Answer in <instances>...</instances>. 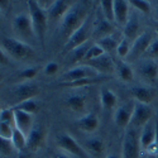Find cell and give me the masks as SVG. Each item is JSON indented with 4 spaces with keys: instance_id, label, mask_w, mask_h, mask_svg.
Segmentation results:
<instances>
[{
    "instance_id": "60d3db41",
    "label": "cell",
    "mask_w": 158,
    "mask_h": 158,
    "mask_svg": "<svg viewBox=\"0 0 158 158\" xmlns=\"http://www.w3.org/2000/svg\"><path fill=\"white\" fill-rule=\"evenodd\" d=\"M37 4L39 5V8L48 11L51 9V6L53 5V0H37Z\"/></svg>"
},
{
    "instance_id": "836d02e7",
    "label": "cell",
    "mask_w": 158,
    "mask_h": 158,
    "mask_svg": "<svg viewBox=\"0 0 158 158\" xmlns=\"http://www.w3.org/2000/svg\"><path fill=\"white\" fill-rule=\"evenodd\" d=\"M100 9H101V14L109 22L114 23V2L113 0H102V2H100Z\"/></svg>"
},
{
    "instance_id": "cb8c5ba5",
    "label": "cell",
    "mask_w": 158,
    "mask_h": 158,
    "mask_svg": "<svg viewBox=\"0 0 158 158\" xmlns=\"http://www.w3.org/2000/svg\"><path fill=\"white\" fill-rule=\"evenodd\" d=\"M14 119H15V128L19 129L24 135H28L29 131L34 127V115L20 110H14Z\"/></svg>"
},
{
    "instance_id": "c3c4849f",
    "label": "cell",
    "mask_w": 158,
    "mask_h": 158,
    "mask_svg": "<svg viewBox=\"0 0 158 158\" xmlns=\"http://www.w3.org/2000/svg\"><path fill=\"white\" fill-rule=\"evenodd\" d=\"M3 78H4V77H3V75H2V73H0V82H2V81H3Z\"/></svg>"
},
{
    "instance_id": "d590c367",
    "label": "cell",
    "mask_w": 158,
    "mask_h": 158,
    "mask_svg": "<svg viewBox=\"0 0 158 158\" xmlns=\"http://www.w3.org/2000/svg\"><path fill=\"white\" fill-rule=\"evenodd\" d=\"M105 53L104 52V49L95 42L93 46H91L90 48H89V51H87V53H86V56H85V58H84V61H82V63L84 62H87V61H93V60H95V58H98V57H100V56H102ZM81 64V63H80Z\"/></svg>"
},
{
    "instance_id": "9a60e30c",
    "label": "cell",
    "mask_w": 158,
    "mask_h": 158,
    "mask_svg": "<svg viewBox=\"0 0 158 158\" xmlns=\"http://www.w3.org/2000/svg\"><path fill=\"white\" fill-rule=\"evenodd\" d=\"M134 104L135 101H128L115 109L113 119L114 123L119 128H128L130 125L131 116H133V111H134Z\"/></svg>"
},
{
    "instance_id": "bcb514c9",
    "label": "cell",
    "mask_w": 158,
    "mask_h": 158,
    "mask_svg": "<svg viewBox=\"0 0 158 158\" xmlns=\"http://www.w3.org/2000/svg\"><path fill=\"white\" fill-rule=\"evenodd\" d=\"M105 158H122V156H118V154H109Z\"/></svg>"
},
{
    "instance_id": "f546056e",
    "label": "cell",
    "mask_w": 158,
    "mask_h": 158,
    "mask_svg": "<svg viewBox=\"0 0 158 158\" xmlns=\"http://www.w3.org/2000/svg\"><path fill=\"white\" fill-rule=\"evenodd\" d=\"M13 109H14V110H20V111H24V113H28V114L34 115L39 110V102L35 99L25 100V101H22L19 104L14 105Z\"/></svg>"
},
{
    "instance_id": "603a6c76",
    "label": "cell",
    "mask_w": 158,
    "mask_h": 158,
    "mask_svg": "<svg viewBox=\"0 0 158 158\" xmlns=\"http://www.w3.org/2000/svg\"><path fill=\"white\" fill-rule=\"evenodd\" d=\"M66 106L72 113L84 114L87 108V96L82 93H72L66 99Z\"/></svg>"
},
{
    "instance_id": "8fae6325",
    "label": "cell",
    "mask_w": 158,
    "mask_h": 158,
    "mask_svg": "<svg viewBox=\"0 0 158 158\" xmlns=\"http://www.w3.org/2000/svg\"><path fill=\"white\" fill-rule=\"evenodd\" d=\"M153 108L151 105L147 104H142V102H137L134 104V111H133V116H131V122H130V127L133 128H143L146 124H148L152 119H153Z\"/></svg>"
},
{
    "instance_id": "2e32d148",
    "label": "cell",
    "mask_w": 158,
    "mask_h": 158,
    "mask_svg": "<svg viewBox=\"0 0 158 158\" xmlns=\"http://www.w3.org/2000/svg\"><path fill=\"white\" fill-rule=\"evenodd\" d=\"M115 33V25L114 23L109 22L102 14L96 15L94 19V31H93V38L96 39V42L100 39L109 37Z\"/></svg>"
},
{
    "instance_id": "7a4b0ae2",
    "label": "cell",
    "mask_w": 158,
    "mask_h": 158,
    "mask_svg": "<svg viewBox=\"0 0 158 158\" xmlns=\"http://www.w3.org/2000/svg\"><path fill=\"white\" fill-rule=\"evenodd\" d=\"M27 5H28V14L31 17L33 31L35 34V39L44 49L46 33H47V27H48L47 11L39 8V5L37 4V0H29V2H27Z\"/></svg>"
},
{
    "instance_id": "e575fe53",
    "label": "cell",
    "mask_w": 158,
    "mask_h": 158,
    "mask_svg": "<svg viewBox=\"0 0 158 158\" xmlns=\"http://www.w3.org/2000/svg\"><path fill=\"white\" fill-rule=\"evenodd\" d=\"M130 48H131V42L128 41L127 38L122 37L119 46H118V49H116V56L119 57V60H123V61L127 60L129 52H130Z\"/></svg>"
},
{
    "instance_id": "7bdbcfd3",
    "label": "cell",
    "mask_w": 158,
    "mask_h": 158,
    "mask_svg": "<svg viewBox=\"0 0 158 158\" xmlns=\"http://www.w3.org/2000/svg\"><path fill=\"white\" fill-rule=\"evenodd\" d=\"M9 8H10V2L9 0H0V11H2V14L4 11H6Z\"/></svg>"
},
{
    "instance_id": "ee69618b",
    "label": "cell",
    "mask_w": 158,
    "mask_h": 158,
    "mask_svg": "<svg viewBox=\"0 0 158 158\" xmlns=\"http://www.w3.org/2000/svg\"><path fill=\"white\" fill-rule=\"evenodd\" d=\"M51 158H71L70 157V154H67V153H64V152H58V153H55L53 156H51Z\"/></svg>"
},
{
    "instance_id": "d4e9b609",
    "label": "cell",
    "mask_w": 158,
    "mask_h": 158,
    "mask_svg": "<svg viewBox=\"0 0 158 158\" xmlns=\"http://www.w3.org/2000/svg\"><path fill=\"white\" fill-rule=\"evenodd\" d=\"M130 15V4L125 0H115L114 2V22L124 27Z\"/></svg>"
},
{
    "instance_id": "f907efd6",
    "label": "cell",
    "mask_w": 158,
    "mask_h": 158,
    "mask_svg": "<svg viewBox=\"0 0 158 158\" xmlns=\"http://www.w3.org/2000/svg\"><path fill=\"white\" fill-rule=\"evenodd\" d=\"M0 20H2V11H0Z\"/></svg>"
},
{
    "instance_id": "f35d334b",
    "label": "cell",
    "mask_w": 158,
    "mask_h": 158,
    "mask_svg": "<svg viewBox=\"0 0 158 158\" xmlns=\"http://www.w3.org/2000/svg\"><path fill=\"white\" fill-rule=\"evenodd\" d=\"M144 57L158 61V37H156V38L153 39V42H152V44L149 46L148 51L146 52Z\"/></svg>"
},
{
    "instance_id": "4316f807",
    "label": "cell",
    "mask_w": 158,
    "mask_h": 158,
    "mask_svg": "<svg viewBox=\"0 0 158 158\" xmlns=\"http://www.w3.org/2000/svg\"><path fill=\"white\" fill-rule=\"evenodd\" d=\"M115 73L119 77V80L123 81V82H131L134 80V69L131 66L123 61V60H119L115 62Z\"/></svg>"
},
{
    "instance_id": "ba28073f",
    "label": "cell",
    "mask_w": 158,
    "mask_h": 158,
    "mask_svg": "<svg viewBox=\"0 0 158 158\" xmlns=\"http://www.w3.org/2000/svg\"><path fill=\"white\" fill-rule=\"evenodd\" d=\"M56 142H57L58 148L64 153L75 156L77 158H91L86 153V151L84 149V147L81 144L78 143L70 133H67V131L60 133L56 138Z\"/></svg>"
},
{
    "instance_id": "83f0119b",
    "label": "cell",
    "mask_w": 158,
    "mask_h": 158,
    "mask_svg": "<svg viewBox=\"0 0 158 158\" xmlns=\"http://www.w3.org/2000/svg\"><path fill=\"white\" fill-rule=\"evenodd\" d=\"M93 44H94L93 42L89 41V42H86V43H84L81 46L76 47L75 49H72L71 52H69V53H67V61L70 63H82V61H84V58H85V56L87 53L89 48Z\"/></svg>"
},
{
    "instance_id": "ffe728a7",
    "label": "cell",
    "mask_w": 158,
    "mask_h": 158,
    "mask_svg": "<svg viewBox=\"0 0 158 158\" xmlns=\"http://www.w3.org/2000/svg\"><path fill=\"white\" fill-rule=\"evenodd\" d=\"M130 94L134 98V100L137 102H142V104H147L151 105V102L154 100L157 91L154 87L149 86V85H139V86H133L130 89Z\"/></svg>"
},
{
    "instance_id": "7dc6e473",
    "label": "cell",
    "mask_w": 158,
    "mask_h": 158,
    "mask_svg": "<svg viewBox=\"0 0 158 158\" xmlns=\"http://www.w3.org/2000/svg\"><path fill=\"white\" fill-rule=\"evenodd\" d=\"M156 31H157V33H158V22H156Z\"/></svg>"
},
{
    "instance_id": "681fc988",
    "label": "cell",
    "mask_w": 158,
    "mask_h": 158,
    "mask_svg": "<svg viewBox=\"0 0 158 158\" xmlns=\"http://www.w3.org/2000/svg\"><path fill=\"white\" fill-rule=\"evenodd\" d=\"M148 158H158L157 156H148Z\"/></svg>"
},
{
    "instance_id": "ac0fdd59",
    "label": "cell",
    "mask_w": 158,
    "mask_h": 158,
    "mask_svg": "<svg viewBox=\"0 0 158 158\" xmlns=\"http://www.w3.org/2000/svg\"><path fill=\"white\" fill-rule=\"evenodd\" d=\"M75 2H67V0H55L53 5L47 11L48 15V23H60L62 18L66 15Z\"/></svg>"
},
{
    "instance_id": "f6af8a7d",
    "label": "cell",
    "mask_w": 158,
    "mask_h": 158,
    "mask_svg": "<svg viewBox=\"0 0 158 158\" xmlns=\"http://www.w3.org/2000/svg\"><path fill=\"white\" fill-rule=\"evenodd\" d=\"M154 20L158 22V2L156 4V9H154Z\"/></svg>"
},
{
    "instance_id": "44dd1931",
    "label": "cell",
    "mask_w": 158,
    "mask_h": 158,
    "mask_svg": "<svg viewBox=\"0 0 158 158\" xmlns=\"http://www.w3.org/2000/svg\"><path fill=\"white\" fill-rule=\"evenodd\" d=\"M99 125H100V120L95 113H86L76 120V127L87 134L95 133L99 129Z\"/></svg>"
},
{
    "instance_id": "ab89813d",
    "label": "cell",
    "mask_w": 158,
    "mask_h": 158,
    "mask_svg": "<svg viewBox=\"0 0 158 158\" xmlns=\"http://www.w3.org/2000/svg\"><path fill=\"white\" fill-rule=\"evenodd\" d=\"M58 71H60V64L56 61H49L44 66V70H43L46 76H53V75L58 73Z\"/></svg>"
},
{
    "instance_id": "4dcf8cb0",
    "label": "cell",
    "mask_w": 158,
    "mask_h": 158,
    "mask_svg": "<svg viewBox=\"0 0 158 158\" xmlns=\"http://www.w3.org/2000/svg\"><path fill=\"white\" fill-rule=\"evenodd\" d=\"M39 69L38 66H33V67H27L23 69L17 73V81L19 82H28L32 81L34 77H37V75L39 73Z\"/></svg>"
},
{
    "instance_id": "816d5d0a",
    "label": "cell",
    "mask_w": 158,
    "mask_h": 158,
    "mask_svg": "<svg viewBox=\"0 0 158 158\" xmlns=\"http://www.w3.org/2000/svg\"><path fill=\"white\" fill-rule=\"evenodd\" d=\"M0 111H2V108H0Z\"/></svg>"
},
{
    "instance_id": "3957f363",
    "label": "cell",
    "mask_w": 158,
    "mask_h": 158,
    "mask_svg": "<svg viewBox=\"0 0 158 158\" xmlns=\"http://www.w3.org/2000/svg\"><path fill=\"white\" fill-rule=\"evenodd\" d=\"M2 47L6 52V55L18 61L28 60L34 53L33 48L27 42H23L22 39H17V38L4 37L2 39Z\"/></svg>"
},
{
    "instance_id": "7402d4cb",
    "label": "cell",
    "mask_w": 158,
    "mask_h": 158,
    "mask_svg": "<svg viewBox=\"0 0 158 158\" xmlns=\"http://www.w3.org/2000/svg\"><path fill=\"white\" fill-rule=\"evenodd\" d=\"M139 142L142 151H149V148L154 144L156 142V120H151L148 124H146L139 134Z\"/></svg>"
},
{
    "instance_id": "6da1fadb",
    "label": "cell",
    "mask_w": 158,
    "mask_h": 158,
    "mask_svg": "<svg viewBox=\"0 0 158 158\" xmlns=\"http://www.w3.org/2000/svg\"><path fill=\"white\" fill-rule=\"evenodd\" d=\"M91 14V3L90 2H75L71 9L66 13L58 25L60 35L64 42L81 27L85 20Z\"/></svg>"
},
{
    "instance_id": "e0dca14e",
    "label": "cell",
    "mask_w": 158,
    "mask_h": 158,
    "mask_svg": "<svg viewBox=\"0 0 158 158\" xmlns=\"http://www.w3.org/2000/svg\"><path fill=\"white\" fill-rule=\"evenodd\" d=\"M82 147L91 158H104L106 153V144L100 137H89L84 139Z\"/></svg>"
},
{
    "instance_id": "8992f818",
    "label": "cell",
    "mask_w": 158,
    "mask_h": 158,
    "mask_svg": "<svg viewBox=\"0 0 158 158\" xmlns=\"http://www.w3.org/2000/svg\"><path fill=\"white\" fill-rule=\"evenodd\" d=\"M140 142L137 128H127L122 142V158H140Z\"/></svg>"
},
{
    "instance_id": "30bf717a",
    "label": "cell",
    "mask_w": 158,
    "mask_h": 158,
    "mask_svg": "<svg viewBox=\"0 0 158 158\" xmlns=\"http://www.w3.org/2000/svg\"><path fill=\"white\" fill-rule=\"evenodd\" d=\"M11 28L19 37L23 38V42L28 41V39H32L33 37L35 38L32 20H31V17L28 13H19V14H17L13 18Z\"/></svg>"
},
{
    "instance_id": "484cf974",
    "label": "cell",
    "mask_w": 158,
    "mask_h": 158,
    "mask_svg": "<svg viewBox=\"0 0 158 158\" xmlns=\"http://www.w3.org/2000/svg\"><path fill=\"white\" fill-rule=\"evenodd\" d=\"M100 104L101 108L106 111H111L118 105V96L109 87H101L100 90Z\"/></svg>"
},
{
    "instance_id": "5bb4252c",
    "label": "cell",
    "mask_w": 158,
    "mask_h": 158,
    "mask_svg": "<svg viewBox=\"0 0 158 158\" xmlns=\"http://www.w3.org/2000/svg\"><path fill=\"white\" fill-rule=\"evenodd\" d=\"M81 64L90 66L91 69H94L101 76H109L110 77L113 73H115V61L113 60L111 56H109L106 53H104L102 56H100L93 61L84 62Z\"/></svg>"
},
{
    "instance_id": "b9f144b4",
    "label": "cell",
    "mask_w": 158,
    "mask_h": 158,
    "mask_svg": "<svg viewBox=\"0 0 158 158\" xmlns=\"http://www.w3.org/2000/svg\"><path fill=\"white\" fill-rule=\"evenodd\" d=\"M0 64H5V66H9V64H10L9 57H8L6 52L3 49L2 46H0Z\"/></svg>"
},
{
    "instance_id": "9c48e42d",
    "label": "cell",
    "mask_w": 158,
    "mask_h": 158,
    "mask_svg": "<svg viewBox=\"0 0 158 158\" xmlns=\"http://www.w3.org/2000/svg\"><path fill=\"white\" fill-rule=\"evenodd\" d=\"M39 93H41V89H39V85L32 81L28 82H19L17 85L13 86L11 89V96L13 100H14V105L25 101V100H31V99H35ZM13 105V106H14Z\"/></svg>"
},
{
    "instance_id": "277c9868",
    "label": "cell",
    "mask_w": 158,
    "mask_h": 158,
    "mask_svg": "<svg viewBox=\"0 0 158 158\" xmlns=\"http://www.w3.org/2000/svg\"><path fill=\"white\" fill-rule=\"evenodd\" d=\"M94 19L95 18L93 17V13H91L90 17L85 20V23L64 42L63 52H67L69 53V52H71L76 47L91 41V38H93V31H94Z\"/></svg>"
},
{
    "instance_id": "4fadbf2b",
    "label": "cell",
    "mask_w": 158,
    "mask_h": 158,
    "mask_svg": "<svg viewBox=\"0 0 158 158\" xmlns=\"http://www.w3.org/2000/svg\"><path fill=\"white\" fill-rule=\"evenodd\" d=\"M98 76H101V75H99V72H96L94 69H91L90 66L80 64V66L70 69L69 71H66L61 77V81L62 82H76V81L84 80V78L98 77Z\"/></svg>"
},
{
    "instance_id": "5b68a950",
    "label": "cell",
    "mask_w": 158,
    "mask_h": 158,
    "mask_svg": "<svg viewBox=\"0 0 158 158\" xmlns=\"http://www.w3.org/2000/svg\"><path fill=\"white\" fill-rule=\"evenodd\" d=\"M154 38H156V35L152 31H143V33L131 43V48H130V52H129L125 62H128L130 64V63H135L138 60L143 58Z\"/></svg>"
},
{
    "instance_id": "1f68e13d",
    "label": "cell",
    "mask_w": 158,
    "mask_h": 158,
    "mask_svg": "<svg viewBox=\"0 0 158 158\" xmlns=\"http://www.w3.org/2000/svg\"><path fill=\"white\" fill-rule=\"evenodd\" d=\"M11 143H13V147H14V151L17 152H22L23 149L27 148V135H24L19 129H14L13 131V135H11Z\"/></svg>"
},
{
    "instance_id": "7c38bea8",
    "label": "cell",
    "mask_w": 158,
    "mask_h": 158,
    "mask_svg": "<svg viewBox=\"0 0 158 158\" xmlns=\"http://www.w3.org/2000/svg\"><path fill=\"white\" fill-rule=\"evenodd\" d=\"M48 133L46 127L41 124H34L33 129L27 135V148L32 152H37L47 144Z\"/></svg>"
},
{
    "instance_id": "52a82bcc",
    "label": "cell",
    "mask_w": 158,
    "mask_h": 158,
    "mask_svg": "<svg viewBox=\"0 0 158 158\" xmlns=\"http://www.w3.org/2000/svg\"><path fill=\"white\" fill-rule=\"evenodd\" d=\"M134 72L146 84L152 85L158 81V61L143 57L134 63Z\"/></svg>"
},
{
    "instance_id": "8d00e7d4",
    "label": "cell",
    "mask_w": 158,
    "mask_h": 158,
    "mask_svg": "<svg viewBox=\"0 0 158 158\" xmlns=\"http://www.w3.org/2000/svg\"><path fill=\"white\" fill-rule=\"evenodd\" d=\"M13 151H14V147H13L11 140L0 137V156L9 157L13 153Z\"/></svg>"
},
{
    "instance_id": "d6a6232c",
    "label": "cell",
    "mask_w": 158,
    "mask_h": 158,
    "mask_svg": "<svg viewBox=\"0 0 158 158\" xmlns=\"http://www.w3.org/2000/svg\"><path fill=\"white\" fill-rule=\"evenodd\" d=\"M129 4L134 10L142 13V14H144V15H149L151 11H152L151 3L147 2V0H130Z\"/></svg>"
},
{
    "instance_id": "74e56055",
    "label": "cell",
    "mask_w": 158,
    "mask_h": 158,
    "mask_svg": "<svg viewBox=\"0 0 158 158\" xmlns=\"http://www.w3.org/2000/svg\"><path fill=\"white\" fill-rule=\"evenodd\" d=\"M14 129H15L14 124L0 122V137H3L5 139H11V135H13Z\"/></svg>"
},
{
    "instance_id": "d6986e66",
    "label": "cell",
    "mask_w": 158,
    "mask_h": 158,
    "mask_svg": "<svg viewBox=\"0 0 158 158\" xmlns=\"http://www.w3.org/2000/svg\"><path fill=\"white\" fill-rule=\"evenodd\" d=\"M142 33L143 32L140 31V19H139V15L137 14L135 11H131L127 24L123 27V37L127 38L128 41H130L131 43H133Z\"/></svg>"
},
{
    "instance_id": "f1b7e54d",
    "label": "cell",
    "mask_w": 158,
    "mask_h": 158,
    "mask_svg": "<svg viewBox=\"0 0 158 158\" xmlns=\"http://www.w3.org/2000/svg\"><path fill=\"white\" fill-rule=\"evenodd\" d=\"M122 39V38H120ZM120 39H118L115 34H111L109 37H105L100 41H98L96 43L104 49V52L109 56H113L114 53L116 55V49H118V46H119V42Z\"/></svg>"
}]
</instances>
